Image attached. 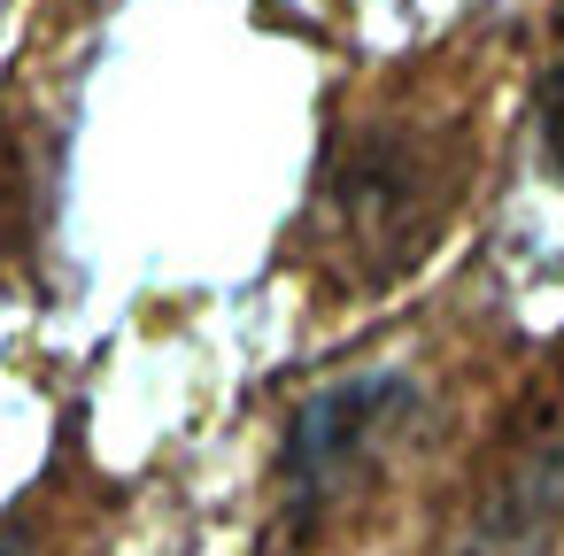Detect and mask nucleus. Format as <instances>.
<instances>
[{"instance_id":"39448f33","label":"nucleus","mask_w":564,"mask_h":556,"mask_svg":"<svg viewBox=\"0 0 564 556\" xmlns=\"http://www.w3.org/2000/svg\"><path fill=\"white\" fill-rule=\"evenodd\" d=\"M541 140H549V163H556V178H564V55H556V70H549V94H541Z\"/></svg>"},{"instance_id":"20e7f679","label":"nucleus","mask_w":564,"mask_h":556,"mask_svg":"<svg viewBox=\"0 0 564 556\" xmlns=\"http://www.w3.org/2000/svg\"><path fill=\"white\" fill-rule=\"evenodd\" d=\"M47 232V148L32 140V124L0 117V271L32 263Z\"/></svg>"},{"instance_id":"423d86ee","label":"nucleus","mask_w":564,"mask_h":556,"mask_svg":"<svg viewBox=\"0 0 564 556\" xmlns=\"http://www.w3.org/2000/svg\"><path fill=\"white\" fill-rule=\"evenodd\" d=\"M0 556H32V541H24V525H0Z\"/></svg>"},{"instance_id":"7ed1b4c3","label":"nucleus","mask_w":564,"mask_h":556,"mask_svg":"<svg viewBox=\"0 0 564 556\" xmlns=\"http://www.w3.org/2000/svg\"><path fill=\"white\" fill-rule=\"evenodd\" d=\"M564 525V433L533 425L518 448H502V464L487 471L456 556H549Z\"/></svg>"},{"instance_id":"f03ea898","label":"nucleus","mask_w":564,"mask_h":556,"mask_svg":"<svg viewBox=\"0 0 564 556\" xmlns=\"http://www.w3.org/2000/svg\"><path fill=\"white\" fill-rule=\"evenodd\" d=\"M417 410H425V386L410 371H364V379H340L317 402H302L286 425V464H279V525L294 541H310L325 525V510H340L394 456V440L417 425Z\"/></svg>"},{"instance_id":"f257e3e1","label":"nucleus","mask_w":564,"mask_h":556,"mask_svg":"<svg viewBox=\"0 0 564 556\" xmlns=\"http://www.w3.org/2000/svg\"><path fill=\"white\" fill-rule=\"evenodd\" d=\"M479 178V109L471 86H387L364 117L333 124L310 263L333 294H387L410 279L456 225Z\"/></svg>"}]
</instances>
